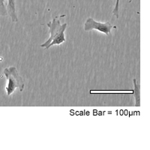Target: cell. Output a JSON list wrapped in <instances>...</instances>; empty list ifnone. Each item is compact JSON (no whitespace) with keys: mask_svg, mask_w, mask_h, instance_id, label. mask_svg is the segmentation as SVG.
<instances>
[{"mask_svg":"<svg viewBox=\"0 0 150 150\" xmlns=\"http://www.w3.org/2000/svg\"><path fill=\"white\" fill-rule=\"evenodd\" d=\"M65 15H59L54 17L53 21L47 23L48 28H49L50 38L41 45V47L45 48V50L49 49L53 46H59L63 44L65 41V32L68 27V24L66 23H61L60 18L64 17Z\"/></svg>","mask_w":150,"mask_h":150,"instance_id":"cell-1","label":"cell"},{"mask_svg":"<svg viewBox=\"0 0 150 150\" xmlns=\"http://www.w3.org/2000/svg\"><path fill=\"white\" fill-rule=\"evenodd\" d=\"M8 15L12 22L18 21L15 0H0V17Z\"/></svg>","mask_w":150,"mask_h":150,"instance_id":"cell-4","label":"cell"},{"mask_svg":"<svg viewBox=\"0 0 150 150\" xmlns=\"http://www.w3.org/2000/svg\"><path fill=\"white\" fill-rule=\"evenodd\" d=\"M4 75L8 80V83L6 86V93L7 96H11L14 93L17 89L20 92H23L24 89V81L23 77H21L17 68L14 66H11L4 69Z\"/></svg>","mask_w":150,"mask_h":150,"instance_id":"cell-2","label":"cell"},{"mask_svg":"<svg viewBox=\"0 0 150 150\" xmlns=\"http://www.w3.org/2000/svg\"><path fill=\"white\" fill-rule=\"evenodd\" d=\"M134 89L133 95L135 98V107H140V85L137 83L136 79L133 80Z\"/></svg>","mask_w":150,"mask_h":150,"instance_id":"cell-5","label":"cell"},{"mask_svg":"<svg viewBox=\"0 0 150 150\" xmlns=\"http://www.w3.org/2000/svg\"><path fill=\"white\" fill-rule=\"evenodd\" d=\"M120 0H116L115 7L112 10V14L117 19L120 17Z\"/></svg>","mask_w":150,"mask_h":150,"instance_id":"cell-6","label":"cell"},{"mask_svg":"<svg viewBox=\"0 0 150 150\" xmlns=\"http://www.w3.org/2000/svg\"><path fill=\"white\" fill-rule=\"evenodd\" d=\"M113 28H116L113 26L109 21L105 23L98 22V21H95L92 17H89L86 21L85 23H84L83 29L84 31L86 32H90L92 30H97L101 32V33L109 35L111 33Z\"/></svg>","mask_w":150,"mask_h":150,"instance_id":"cell-3","label":"cell"}]
</instances>
